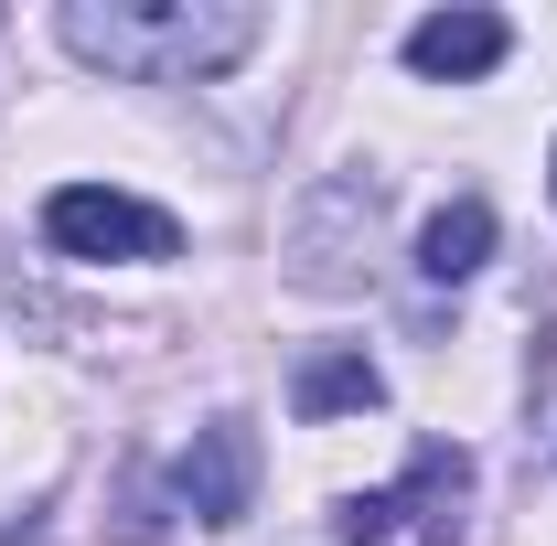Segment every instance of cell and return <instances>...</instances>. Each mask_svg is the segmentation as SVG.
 <instances>
[{"label":"cell","instance_id":"6da1fadb","mask_svg":"<svg viewBox=\"0 0 557 546\" xmlns=\"http://www.w3.org/2000/svg\"><path fill=\"white\" fill-rule=\"evenodd\" d=\"M54 33L75 65L139 75V86H205L269 44V11L258 0H65Z\"/></svg>","mask_w":557,"mask_h":546},{"label":"cell","instance_id":"7a4b0ae2","mask_svg":"<svg viewBox=\"0 0 557 546\" xmlns=\"http://www.w3.org/2000/svg\"><path fill=\"white\" fill-rule=\"evenodd\" d=\"M44 236H54L65 258H172V247H183V225L161 204L108 194V183H65V194L44 204Z\"/></svg>","mask_w":557,"mask_h":546},{"label":"cell","instance_id":"3957f363","mask_svg":"<svg viewBox=\"0 0 557 546\" xmlns=\"http://www.w3.org/2000/svg\"><path fill=\"white\" fill-rule=\"evenodd\" d=\"M472 493V461L461 450H418V472L397 493H354L344 504V546H397L418 525H450V504Z\"/></svg>","mask_w":557,"mask_h":546},{"label":"cell","instance_id":"277c9868","mask_svg":"<svg viewBox=\"0 0 557 546\" xmlns=\"http://www.w3.org/2000/svg\"><path fill=\"white\" fill-rule=\"evenodd\" d=\"M172 493L194 504V525H247V504H258V429L247 418L194 429V450L172 461Z\"/></svg>","mask_w":557,"mask_h":546},{"label":"cell","instance_id":"5b68a950","mask_svg":"<svg viewBox=\"0 0 557 546\" xmlns=\"http://www.w3.org/2000/svg\"><path fill=\"white\" fill-rule=\"evenodd\" d=\"M515 54V22L504 11H429V22H408V65L429 75V86H472V75H493Z\"/></svg>","mask_w":557,"mask_h":546},{"label":"cell","instance_id":"8992f818","mask_svg":"<svg viewBox=\"0 0 557 546\" xmlns=\"http://www.w3.org/2000/svg\"><path fill=\"white\" fill-rule=\"evenodd\" d=\"M289 408L300 418H364V408H386V375H375L354 343H333V353H311V364L289 375Z\"/></svg>","mask_w":557,"mask_h":546},{"label":"cell","instance_id":"52a82bcc","mask_svg":"<svg viewBox=\"0 0 557 546\" xmlns=\"http://www.w3.org/2000/svg\"><path fill=\"white\" fill-rule=\"evenodd\" d=\"M483 258H493V204H483V194H461V204H440L429 225H418V269L440 278V289L472 278Z\"/></svg>","mask_w":557,"mask_h":546}]
</instances>
